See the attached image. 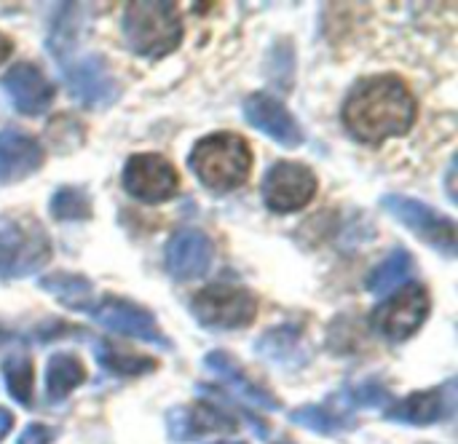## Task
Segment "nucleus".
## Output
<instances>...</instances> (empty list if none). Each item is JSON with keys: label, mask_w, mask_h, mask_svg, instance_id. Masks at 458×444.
<instances>
[{"label": "nucleus", "mask_w": 458, "mask_h": 444, "mask_svg": "<svg viewBox=\"0 0 458 444\" xmlns=\"http://www.w3.org/2000/svg\"><path fill=\"white\" fill-rule=\"evenodd\" d=\"M416 113V96L397 75L362 78L344 102V123L365 145L408 134Z\"/></svg>", "instance_id": "nucleus-1"}, {"label": "nucleus", "mask_w": 458, "mask_h": 444, "mask_svg": "<svg viewBox=\"0 0 458 444\" xmlns=\"http://www.w3.org/2000/svg\"><path fill=\"white\" fill-rule=\"evenodd\" d=\"M188 166L209 190H233L244 185L252 172V150L244 137L233 131H217L196 142L188 155Z\"/></svg>", "instance_id": "nucleus-2"}, {"label": "nucleus", "mask_w": 458, "mask_h": 444, "mask_svg": "<svg viewBox=\"0 0 458 444\" xmlns=\"http://www.w3.org/2000/svg\"><path fill=\"white\" fill-rule=\"evenodd\" d=\"M129 48L148 59L172 54L182 40V21L174 3H129L123 13Z\"/></svg>", "instance_id": "nucleus-3"}, {"label": "nucleus", "mask_w": 458, "mask_h": 444, "mask_svg": "<svg viewBox=\"0 0 458 444\" xmlns=\"http://www.w3.org/2000/svg\"><path fill=\"white\" fill-rule=\"evenodd\" d=\"M51 260V241L38 222L8 220L0 225V279H21Z\"/></svg>", "instance_id": "nucleus-4"}, {"label": "nucleus", "mask_w": 458, "mask_h": 444, "mask_svg": "<svg viewBox=\"0 0 458 444\" xmlns=\"http://www.w3.org/2000/svg\"><path fill=\"white\" fill-rule=\"evenodd\" d=\"M199 324L212 330H244L258 316V300L244 287L212 284L191 300Z\"/></svg>", "instance_id": "nucleus-5"}, {"label": "nucleus", "mask_w": 458, "mask_h": 444, "mask_svg": "<svg viewBox=\"0 0 458 444\" xmlns=\"http://www.w3.org/2000/svg\"><path fill=\"white\" fill-rule=\"evenodd\" d=\"M429 306H432L429 292L421 284H411L394 292V297L384 300L373 311L370 324L376 332H381L389 340H408L427 322Z\"/></svg>", "instance_id": "nucleus-6"}, {"label": "nucleus", "mask_w": 458, "mask_h": 444, "mask_svg": "<svg viewBox=\"0 0 458 444\" xmlns=\"http://www.w3.org/2000/svg\"><path fill=\"white\" fill-rule=\"evenodd\" d=\"M381 206L394 214L408 230H413L419 239H424L427 244H432L435 249L445 252L448 257L456 255V222L440 212H435L432 206H427L424 201L408 198V196H384Z\"/></svg>", "instance_id": "nucleus-7"}, {"label": "nucleus", "mask_w": 458, "mask_h": 444, "mask_svg": "<svg viewBox=\"0 0 458 444\" xmlns=\"http://www.w3.org/2000/svg\"><path fill=\"white\" fill-rule=\"evenodd\" d=\"M123 188L131 198L145 204H161L177 196L180 174L158 153H137L123 166Z\"/></svg>", "instance_id": "nucleus-8"}, {"label": "nucleus", "mask_w": 458, "mask_h": 444, "mask_svg": "<svg viewBox=\"0 0 458 444\" xmlns=\"http://www.w3.org/2000/svg\"><path fill=\"white\" fill-rule=\"evenodd\" d=\"M317 174L298 161H276L263 177V201L271 212L303 209L317 196Z\"/></svg>", "instance_id": "nucleus-9"}, {"label": "nucleus", "mask_w": 458, "mask_h": 444, "mask_svg": "<svg viewBox=\"0 0 458 444\" xmlns=\"http://www.w3.org/2000/svg\"><path fill=\"white\" fill-rule=\"evenodd\" d=\"M89 316L102 324L105 330L115 332V335H126V338H137L142 343H150V346H161V348H169V340L164 338V332L158 330L153 314L131 300H123V297H102L97 306L89 308Z\"/></svg>", "instance_id": "nucleus-10"}, {"label": "nucleus", "mask_w": 458, "mask_h": 444, "mask_svg": "<svg viewBox=\"0 0 458 444\" xmlns=\"http://www.w3.org/2000/svg\"><path fill=\"white\" fill-rule=\"evenodd\" d=\"M62 70L67 75L70 91L89 110H102L118 96V83H115L113 72L107 70V64L99 54L70 59L62 64Z\"/></svg>", "instance_id": "nucleus-11"}, {"label": "nucleus", "mask_w": 458, "mask_h": 444, "mask_svg": "<svg viewBox=\"0 0 458 444\" xmlns=\"http://www.w3.org/2000/svg\"><path fill=\"white\" fill-rule=\"evenodd\" d=\"M212 260H215V244L199 228H182L166 244V271L177 281H193L204 276Z\"/></svg>", "instance_id": "nucleus-12"}, {"label": "nucleus", "mask_w": 458, "mask_h": 444, "mask_svg": "<svg viewBox=\"0 0 458 444\" xmlns=\"http://www.w3.org/2000/svg\"><path fill=\"white\" fill-rule=\"evenodd\" d=\"M244 118L250 121V126L284 147H298L303 142V129L295 115L268 94H250L244 99Z\"/></svg>", "instance_id": "nucleus-13"}, {"label": "nucleus", "mask_w": 458, "mask_h": 444, "mask_svg": "<svg viewBox=\"0 0 458 444\" xmlns=\"http://www.w3.org/2000/svg\"><path fill=\"white\" fill-rule=\"evenodd\" d=\"M0 86L21 115H40L54 102V83L35 64H27V62L13 64L3 75Z\"/></svg>", "instance_id": "nucleus-14"}, {"label": "nucleus", "mask_w": 458, "mask_h": 444, "mask_svg": "<svg viewBox=\"0 0 458 444\" xmlns=\"http://www.w3.org/2000/svg\"><path fill=\"white\" fill-rule=\"evenodd\" d=\"M43 166V147L21 129L0 131V185L27 180Z\"/></svg>", "instance_id": "nucleus-15"}, {"label": "nucleus", "mask_w": 458, "mask_h": 444, "mask_svg": "<svg viewBox=\"0 0 458 444\" xmlns=\"http://www.w3.org/2000/svg\"><path fill=\"white\" fill-rule=\"evenodd\" d=\"M166 431L172 442H193L212 431H236V423L212 405H182L166 413Z\"/></svg>", "instance_id": "nucleus-16"}, {"label": "nucleus", "mask_w": 458, "mask_h": 444, "mask_svg": "<svg viewBox=\"0 0 458 444\" xmlns=\"http://www.w3.org/2000/svg\"><path fill=\"white\" fill-rule=\"evenodd\" d=\"M204 367H207L212 375H217L220 383H223L225 389H231L242 402L255 405V407H263V410H279L276 397H274L271 391H266L263 386H258V383L233 362L231 354H225V351H212V354H207Z\"/></svg>", "instance_id": "nucleus-17"}, {"label": "nucleus", "mask_w": 458, "mask_h": 444, "mask_svg": "<svg viewBox=\"0 0 458 444\" xmlns=\"http://www.w3.org/2000/svg\"><path fill=\"white\" fill-rule=\"evenodd\" d=\"M445 391L443 389H429V391H416L397 405L386 410V418L394 423H408V426H432L445 415Z\"/></svg>", "instance_id": "nucleus-18"}, {"label": "nucleus", "mask_w": 458, "mask_h": 444, "mask_svg": "<svg viewBox=\"0 0 458 444\" xmlns=\"http://www.w3.org/2000/svg\"><path fill=\"white\" fill-rule=\"evenodd\" d=\"M86 383V367L72 354H54L46 364V394L48 402L59 405L67 399L70 391Z\"/></svg>", "instance_id": "nucleus-19"}, {"label": "nucleus", "mask_w": 458, "mask_h": 444, "mask_svg": "<svg viewBox=\"0 0 458 444\" xmlns=\"http://www.w3.org/2000/svg\"><path fill=\"white\" fill-rule=\"evenodd\" d=\"M94 356L102 370H107L110 375H118V378H142V375L158 370V362L153 356L131 354L126 348H118L110 340H97Z\"/></svg>", "instance_id": "nucleus-20"}, {"label": "nucleus", "mask_w": 458, "mask_h": 444, "mask_svg": "<svg viewBox=\"0 0 458 444\" xmlns=\"http://www.w3.org/2000/svg\"><path fill=\"white\" fill-rule=\"evenodd\" d=\"M40 289L54 295L62 306L75 308V311H89L91 308V295H94V284L86 276L78 273H51L40 279Z\"/></svg>", "instance_id": "nucleus-21"}, {"label": "nucleus", "mask_w": 458, "mask_h": 444, "mask_svg": "<svg viewBox=\"0 0 458 444\" xmlns=\"http://www.w3.org/2000/svg\"><path fill=\"white\" fill-rule=\"evenodd\" d=\"M416 268V260L408 249H394L384 263H378L370 276H368V289L370 292H389L394 287H400Z\"/></svg>", "instance_id": "nucleus-22"}, {"label": "nucleus", "mask_w": 458, "mask_h": 444, "mask_svg": "<svg viewBox=\"0 0 458 444\" xmlns=\"http://www.w3.org/2000/svg\"><path fill=\"white\" fill-rule=\"evenodd\" d=\"M258 354L260 356H268L279 364H293V356H298V362L303 364L306 356L301 351V332L293 330V327H276L271 330L266 338L258 340Z\"/></svg>", "instance_id": "nucleus-23"}, {"label": "nucleus", "mask_w": 458, "mask_h": 444, "mask_svg": "<svg viewBox=\"0 0 458 444\" xmlns=\"http://www.w3.org/2000/svg\"><path fill=\"white\" fill-rule=\"evenodd\" d=\"M3 378L11 399L21 407H32V362L24 354H11L3 362Z\"/></svg>", "instance_id": "nucleus-24"}, {"label": "nucleus", "mask_w": 458, "mask_h": 444, "mask_svg": "<svg viewBox=\"0 0 458 444\" xmlns=\"http://www.w3.org/2000/svg\"><path fill=\"white\" fill-rule=\"evenodd\" d=\"M290 421L309 429V431H317V434H325V437H333L344 429L352 426V421L341 413H333L330 407H322V405H306V407H298L290 413Z\"/></svg>", "instance_id": "nucleus-25"}, {"label": "nucleus", "mask_w": 458, "mask_h": 444, "mask_svg": "<svg viewBox=\"0 0 458 444\" xmlns=\"http://www.w3.org/2000/svg\"><path fill=\"white\" fill-rule=\"evenodd\" d=\"M51 217L54 220H62V222H72V220H89L91 217V198L83 188H75V185H67V188H59L51 198Z\"/></svg>", "instance_id": "nucleus-26"}, {"label": "nucleus", "mask_w": 458, "mask_h": 444, "mask_svg": "<svg viewBox=\"0 0 458 444\" xmlns=\"http://www.w3.org/2000/svg\"><path fill=\"white\" fill-rule=\"evenodd\" d=\"M389 399V394H386V389L384 386H378V383H365V386H360V389H354L352 391V405H360V407H378V405H384Z\"/></svg>", "instance_id": "nucleus-27"}, {"label": "nucleus", "mask_w": 458, "mask_h": 444, "mask_svg": "<svg viewBox=\"0 0 458 444\" xmlns=\"http://www.w3.org/2000/svg\"><path fill=\"white\" fill-rule=\"evenodd\" d=\"M54 442V431L48 429V426H43V423H30L24 431H21V437H19V442L16 444H51Z\"/></svg>", "instance_id": "nucleus-28"}, {"label": "nucleus", "mask_w": 458, "mask_h": 444, "mask_svg": "<svg viewBox=\"0 0 458 444\" xmlns=\"http://www.w3.org/2000/svg\"><path fill=\"white\" fill-rule=\"evenodd\" d=\"M13 429V415L5 410V407H0V442L8 437V431Z\"/></svg>", "instance_id": "nucleus-29"}, {"label": "nucleus", "mask_w": 458, "mask_h": 444, "mask_svg": "<svg viewBox=\"0 0 458 444\" xmlns=\"http://www.w3.org/2000/svg\"><path fill=\"white\" fill-rule=\"evenodd\" d=\"M11 51H13V43H11V40H8V38L0 32V64H3V62L11 56Z\"/></svg>", "instance_id": "nucleus-30"}, {"label": "nucleus", "mask_w": 458, "mask_h": 444, "mask_svg": "<svg viewBox=\"0 0 458 444\" xmlns=\"http://www.w3.org/2000/svg\"><path fill=\"white\" fill-rule=\"evenodd\" d=\"M5 340H8V332H5V330H0V346H3Z\"/></svg>", "instance_id": "nucleus-31"}, {"label": "nucleus", "mask_w": 458, "mask_h": 444, "mask_svg": "<svg viewBox=\"0 0 458 444\" xmlns=\"http://www.w3.org/2000/svg\"><path fill=\"white\" fill-rule=\"evenodd\" d=\"M217 444H236V442H217Z\"/></svg>", "instance_id": "nucleus-32"}, {"label": "nucleus", "mask_w": 458, "mask_h": 444, "mask_svg": "<svg viewBox=\"0 0 458 444\" xmlns=\"http://www.w3.org/2000/svg\"><path fill=\"white\" fill-rule=\"evenodd\" d=\"M276 444H293V442H276Z\"/></svg>", "instance_id": "nucleus-33"}]
</instances>
